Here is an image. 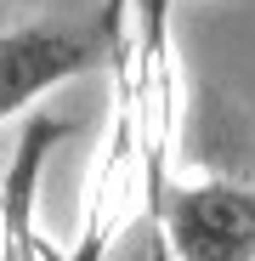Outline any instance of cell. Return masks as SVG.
Here are the masks:
<instances>
[{
    "mask_svg": "<svg viewBox=\"0 0 255 261\" xmlns=\"http://www.w3.org/2000/svg\"><path fill=\"white\" fill-rule=\"evenodd\" d=\"M119 29H125V0H108L102 17L91 23L46 17V23L0 29V125L29 114L46 91L102 68L119 46Z\"/></svg>",
    "mask_w": 255,
    "mask_h": 261,
    "instance_id": "obj_1",
    "label": "cell"
},
{
    "mask_svg": "<svg viewBox=\"0 0 255 261\" xmlns=\"http://www.w3.org/2000/svg\"><path fill=\"white\" fill-rule=\"evenodd\" d=\"M153 222L182 261H255V188L227 176L164 182Z\"/></svg>",
    "mask_w": 255,
    "mask_h": 261,
    "instance_id": "obj_2",
    "label": "cell"
},
{
    "mask_svg": "<svg viewBox=\"0 0 255 261\" xmlns=\"http://www.w3.org/2000/svg\"><path fill=\"white\" fill-rule=\"evenodd\" d=\"M68 137H74L68 119L29 108L17 153H12V170H6V188H0V261H51V255H63L57 244H46L34 204H40V176H46L51 148L68 142Z\"/></svg>",
    "mask_w": 255,
    "mask_h": 261,
    "instance_id": "obj_3",
    "label": "cell"
},
{
    "mask_svg": "<svg viewBox=\"0 0 255 261\" xmlns=\"http://www.w3.org/2000/svg\"><path fill=\"white\" fill-rule=\"evenodd\" d=\"M125 51L159 97H176L170 68V0H125Z\"/></svg>",
    "mask_w": 255,
    "mask_h": 261,
    "instance_id": "obj_4",
    "label": "cell"
}]
</instances>
